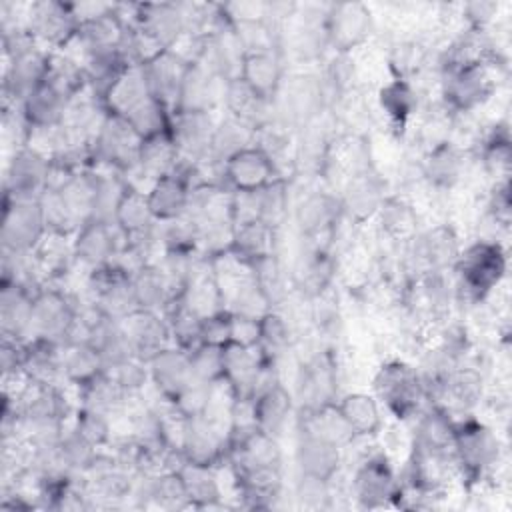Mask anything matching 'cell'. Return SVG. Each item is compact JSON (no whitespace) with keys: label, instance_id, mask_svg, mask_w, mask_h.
Returning a JSON list of instances; mask_svg holds the SVG:
<instances>
[{"label":"cell","instance_id":"6da1fadb","mask_svg":"<svg viewBox=\"0 0 512 512\" xmlns=\"http://www.w3.org/2000/svg\"><path fill=\"white\" fill-rule=\"evenodd\" d=\"M458 288L474 302L484 300L506 274V252L498 242L478 240L460 250L454 262Z\"/></svg>","mask_w":512,"mask_h":512},{"label":"cell","instance_id":"7a4b0ae2","mask_svg":"<svg viewBox=\"0 0 512 512\" xmlns=\"http://www.w3.org/2000/svg\"><path fill=\"white\" fill-rule=\"evenodd\" d=\"M130 24H134L156 48L176 50L178 42L194 32V4H136Z\"/></svg>","mask_w":512,"mask_h":512},{"label":"cell","instance_id":"3957f363","mask_svg":"<svg viewBox=\"0 0 512 512\" xmlns=\"http://www.w3.org/2000/svg\"><path fill=\"white\" fill-rule=\"evenodd\" d=\"M452 454L462 474L478 480L496 466L500 458V444L496 434L480 420H452Z\"/></svg>","mask_w":512,"mask_h":512},{"label":"cell","instance_id":"277c9868","mask_svg":"<svg viewBox=\"0 0 512 512\" xmlns=\"http://www.w3.org/2000/svg\"><path fill=\"white\" fill-rule=\"evenodd\" d=\"M376 400H380L396 418L406 420L420 414L422 400L426 398L420 370L414 366L392 360L386 362L374 376Z\"/></svg>","mask_w":512,"mask_h":512},{"label":"cell","instance_id":"5b68a950","mask_svg":"<svg viewBox=\"0 0 512 512\" xmlns=\"http://www.w3.org/2000/svg\"><path fill=\"white\" fill-rule=\"evenodd\" d=\"M494 92V80L486 60L450 66L442 70V100L446 110L466 114L484 104Z\"/></svg>","mask_w":512,"mask_h":512},{"label":"cell","instance_id":"8992f818","mask_svg":"<svg viewBox=\"0 0 512 512\" xmlns=\"http://www.w3.org/2000/svg\"><path fill=\"white\" fill-rule=\"evenodd\" d=\"M48 236L44 214L38 200L4 198L2 250L34 254Z\"/></svg>","mask_w":512,"mask_h":512},{"label":"cell","instance_id":"52a82bcc","mask_svg":"<svg viewBox=\"0 0 512 512\" xmlns=\"http://www.w3.org/2000/svg\"><path fill=\"white\" fill-rule=\"evenodd\" d=\"M140 138L130 124L112 112H106L94 138L90 140L92 162L106 164L118 174L130 172L138 164Z\"/></svg>","mask_w":512,"mask_h":512},{"label":"cell","instance_id":"ba28073f","mask_svg":"<svg viewBox=\"0 0 512 512\" xmlns=\"http://www.w3.org/2000/svg\"><path fill=\"white\" fill-rule=\"evenodd\" d=\"M76 300L60 288L44 286L32 300V338L66 344L80 316Z\"/></svg>","mask_w":512,"mask_h":512},{"label":"cell","instance_id":"9c48e42d","mask_svg":"<svg viewBox=\"0 0 512 512\" xmlns=\"http://www.w3.org/2000/svg\"><path fill=\"white\" fill-rule=\"evenodd\" d=\"M78 24L80 22L74 12V6L68 2L54 0L30 4L24 22L26 30L36 40V44L48 52L66 48L76 38Z\"/></svg>","mask_w":512,"mask_h":512},{"label":"cell","instance_id":"30bf717a","mask_svg":"<svg viewBox=\"0 0 512 512\" xmlns=\"http://www.w3.org/2000/svg\"><path fill=\"white\" fill-rule=\"evenodd\" d=\"M52 158L42 150L22 144L6 166L4 198L38 200L50 184Z\"/></svg>","mask_w":512,"mask_h":512},{"label":"cell","instance_id":"8fae6325","mask_svg":"<svg viewBox=\"0 0 512 512\" xmlns=\"http://www.w3.org/2000/svg\"><path fill=\"white\" fill-rule=\"evenodd\" d=\"M228 432L206 410L204 414L184 416L180 426V450L186 462L214 466L226 458Z\"/></svg>","mask_w":512,"mask_h":512},{"label":"cell","instance_id":"7c38bea8","mask_svg":"<svg viewBox=\"0 0 512 512\" xmlns=\"http://www.w3.org/2000/svg\"><path fill=\"white\" fill-rule=\"evenodd\" d=\"M222 186L230 192H256L278 178L276 160L258 144H252L232 158L222 168Z\"/></svg>","mask_w":512,"mask_h":512},{"label":"cell","instance_id":"4fadbf2b","mask_svg":"<svg viewBox=\"0 0 512 512\" xmlns=\"http://www.w3.org/2000/svg\"><path fill=\"white\" fill-rule=\"evenodd\" d=\"M352 492L364 508H382L398 500L400 482L384 454H372L362 460L352 478Z\"/></svg>","mask_w":512,"mask_h":512},{"label":"cell","instance_id":"5bb4252c","mask_svg":"<svg viewBox=\"0 0 512 512\" xmlns=\"http://www.w3.org/2000/svg\"><path fill=\"white\" fill-rule=\"evenodd\" d=\"M50 54L42 46L34 44L10 58H6L4 72V98L16 108L42 84L50 66Z\"/></svg>","mask_w":512,"mask_h":512},{"label":"cell","instance_id":"9a60e30c","mask_svg":"<svg viewBox=\"0 0 512 512\" xmlns=\"http://www.w3.org/2000/svg\"><path fill=\"white\" fill-rule=\"evenodd\" d=\"M126 236L114 222L88 218L72 236V250L78 262L92 268L112 262L126 246Z\"/></svg>","mask_w":512,"mask_h":512},{"label":"cell","instance_id":"2e32d148","mask_svg":"<svg viewBox=\"0 0 512 512\" xmlns=\"http://www.w3.org/2000/svg\"><path fill=\"white\" fill-rule=\"evenodd\" d=\"M216 122L210 110H176L170 120V136L182 160L204 162Z\"/></svg>","mask_w":512,"mask_h":512},{"label":"cell","instance_id":"e0dca14e","mask_svg":"<svg viewBox=\"0 0 512 512\" xmlns=\"http://www.w3.org/2000/svg\"><path fill=\"white\" fill-rule=\"evenodd\" d=\"M328 44L338 54H348L352 48L362 44L372 32V14L360 2H338L328 4L326 16Z\"/></svg>","mask_w":512,"mask_h":512},{"label":"cell","instance_id":"ac0fdd59","mask_svg":"<svg viewBox=\"0 0 512 512\" xmlns=\"http://www.w3.org/2000/svg\"><path fill=\"white\" fill-rule=\"evenodd\" d=\"M190 60L178 50H160L142 66L150 94L172 112L176 110L182 80Z\"/></svg>","mask_w":512,"mask_h":512},{"label":"cell","instance_id":"d6986e66","mask_svg":"<svg viewBox=\"0 0 512 512\" xmlns=\"http://www.w3.org/2000/svg\"><path fill=\"white\" fill-rule=\"evenodd\" d=\"M148 372L150 382L168 404H174L178 396L196 380L188 350L174 344L162 348L148 360Z\"/></svg>","mask_w":512,"mask_h":512},{"label":"cell","instance_id":"ffe728a7","mask_svg":"<svg viewBox=\"0 0 512 512\" xmlns=\"http://www.w3.org/2000/svg\"><path fill=\"white\" fill-rule=\"evenodd\" d=\"M340 458L342 454L338 442L324 434L300 428L296 442V466L302 476L330 482L338 472Z\"/></svg>","mask_w":512,"mask_h":512},{"label":"cell","instance_id":"44dd1931","mask_svg":"<svg viewBox=\"0 0 512 512\" xmlns=\"http://www.w3.org/2000/svg\"><path fill=\"white\" fill-rule=\"evenodd\" d=\"M32 294L16 282H2L0 294V324L2 338L28 342L32 340Z\"/></svg>","mask_w":512,"mask_h":512},{"label":"cell","instance_id":"7402d4cb","mask_svg":"<svg viewBox=\"0 0 512 512\" xmlns=\"http://www.w3.org/2000/svg\"><path fill=\"white\" fill-rule=\"evenodd\" d=\"M122 324L128 332L134 356L144 360L146 364L154 354L172 344L168 322L160 312L136 310L128 318H124Z\"/></svg>","mask_w":512,"mask_h":512},{"label":"cell","instance_id":"603a6c76","mask_svg":"<svg viewBox=\"0 0 512 512\" xmlns=\"http://www.w3.org/2000/svg\"><path fill=\"white\" fill-rule=\"evenodd\" d=\"M412 256L422 272L444 270L454 264L460 254L458 236L450 226H434L412 238Z\"/></svg>","mask_w":512,"mask_h":512},{"label":"cell","instance_id":"cb8c5ba5","mask_svg":"<svg viewBox=\"0 0 512 512\" xmlns=\"http://www.w3.org/2000/svg\"><path fill=\"white\" fill-rule=\"evenodd\" d=\"M238 78L258 98L274 100L284 82V68H282L280 52H274V50L246 52L242 58Z\"/></svg>","mask_w":512,"mask_h":512},{"label":"cell","instance_id":"d4e9b609","mask_svg":"<svg viewBox=\"0 0 512 512\" xmlns=\"http://www.w3.org/2000/svg\"><path fill=\"white\" fill-rule=\"evenodd\" d=\"M114 224L122 230L128 242H156V230L158 222L150 212L146 192L126 188L116 214Z\"/></svg>","mask_w":512,"mask_h":512},{"label":"cell","instance_id":"484cf974","mask_svg":"<svg viewBox=\"0 0 512 512\" xmlns=\"http://www.w3.org/2000/svg\"><path fill=\"white\" fill-rule=\"evenodd\" d=\"M250 412L256 428L280 438L292 416V396L278 380L250 400Z\"/></svg>","mask_w":512,"mask_h":512},{"label":"cell","instance_id":"4316f807","mask_svg":"<svg viewBox=\"0 0 512 512\" xmlns=\"http://www.w3.org/2000/svg\"><path fill=\"white\" fill-rule=\"evenodd\" d=\"M130 286L138 310L164 314V310L174 302L168 278L156 262H146L138 266L130 276Z\"/></svg>","mask_w":512,"mask_h":512},{"label":"cell","instance_id":"83f0119b","mask_svg":"<svg viewBox=\"0 0 512 512\" xmlns=\"http://www.w3.org/2000/svg\"><path fill=\"white\" fill-rule=\"evenodd\" d=\"M384 198L386 196L382 180L376 174L364 170L350 178L344 198L340 200V206L342 212H346L352 220L364 222L378 214Z\"/></svg>","mask_w":512,"mask_h":512},{"label":"cell","instance_id":"f1b7e54d","mask_svg":"<svg viewBox=\"0 0 512 512\" xmlns=\"http://www.w3.org/2000/svg\"><path fill=\"white\" fill-rule=\"evenodd\" d=\"M338 414L354 436L370 438L382 428V412L376 396L366 392H348L334 402Z\"/></svg>","mask_w":512,"mask_h":512},{"label":"cell","instance_id":"f546056e","mask_svg":"<svg viewBox=\"0 0 512 512\" xmlns=\"http://www.w3.org/2000/svg\"><path fill=\"white\" fill-rule=\"evenodd\" d=\"M256 144V128L240 118L228 116L222 122H216L212 142L208 148V156L204 162L222 168V164L238 154L240 150Z\"/></svg>","mask_w":512,"mask_h":512},{"label":"cell","instance_id":"4dcf8cb0","mask_svg":"<svg viewBox=\"0 0 512 512\" xmlns=\"http://www.w3.org/2000/svg\"><path fill=\"white\" fill-rule=\"evenodd\" d=\"M462 170H464L462 150L450 140H444L428 148L422 160V176L428 180L430 186L440 190L452 188L460 180Z\"/></svg>","mask_w":512,"mask_h":512},{"label":"cell","instance_id":"1f68e13d","mask_svg":"<svg viewBox=\"0 0 512 512\" xmlns=\"http://www.w3.org/2000/svg\"><path fill=\"white\" fill-rule=\"evenodd\" d=\"M342 212L340 200L326 192L308 194L296 208V224L308 238H316L328 232Z\"/></svg>","mask_w":512,"mask_h":512},{"label":"cell","instance_id":"d6a6232c","mask_svg":"<svg viewBox=\"0 0 512 512\" xmlns=\"http://www.w3.org/2000/svg\"><path fill=\"white\" fill-rule=\"evenodd\" d=\"M274 244H276V228L262 220H254V222L234 226L232 244L228 252L242 264H250L262 256L276 254Z\"/></svg>","mask_w":512,"mask_h":512},{"label":"cell","instance_id":"836d02e7","mask_svg":"<svg viewBox=\"0 0 512 512\" xmlns=\"http://www.w3.org/2000/svg\"><path fill=\"white\" fill-rule=\"evenodd\" d=\"M104 370L102 358L90 340H68L62 344V376L82 388Z\"/></svg>","mask_w":512,"mask_h":512},{"label":"cell","instance_id":"e575fe53","mask_svg":"<svg viewBox=\"0 0 512 512\" xmlns=\"http://www.w3.org/2000/svg\"><path fill=\"white\" fill-rule=\"evenodd\" d=\"M150 90L142 72V66H130L106 92L102 98V106L106 112L126 116L140 102L150 98Z\"/></svg>","mask_w":512,"mask_h":512},{"label":"cell","instance_id":"d590c367","mask_svg":"<svg viewBox=\"0 0 512 512\" xmlns=\"http://www.w3.org/2000/svg\"><path fill=\"white\" fill-rule=\"evenodd\" d=\"M190 506L212 508L222 502V488L218 484L214 466H200L184 462L180 468Z\"/></svg>","mask_w":512,"mask_h":512},{"label":"cell","instance_id":"8d00e7d4","mask_svg":"<svg viewBox=\"0 0 512 512\" xmlns=\"http://www.w3.org/2000/svg\"><path fill=\"white\" fill-rule=\"evenodd\" d=\"M378 100H380V108L384 110L388 120L400 130L406 128L408 120L412 118V114L418 108V94H416L412 82L402 80V78L390 80L380 90Z\"/></svg>","mask_w":512,"mask_h":512},{"label":"cell","instance_id":"74e56055","mask_svg":"<svg viewBox=\"0 0 512 512\" xmlns=\"http://www.w3.org/2000/svg\"><path fill=\"white\" fill-rule=\"evenodd\" d=\"M80 394H82L80 406L102 412L106 416H112L114 412H118L124 406V402L130 398L108 372H102L92 382L84 384L80 388Z\"/></svg>","mask_w":512,"mask_h":512},{"label":"cell","instance_id":"f35d334b","mask_svg":"<svg viewBox=\"0 0 512 512\" xmlns=\"http://www.w3.org/2000/svg\"><path fill=\"white\" fill-rule=\"evenodd\" d=\"M130 128L138 134L140 140L162 134L170 130V120H172V110L166 108L160 100L154 96L146 98L140 102L136 108H132L126 116H122Z\"/></svg>","mask_w":512,"mask_h":512},{"label":"cell","instance_id":"ab89813d","mask_svg":"<svg viewBox=\"0 0 512 512\" xmlns=\"http://www.w3.org/2000/svg\"><path fill=\"white\" fill-rule=\"evenodd\" d=\"M250 270L252 280L256 282V286L260 288V292L264 294V298L268 300L270 308L274 310V306L284 298L286 288H284V274H282V266L276 258V254H268L262 256L250 264H246Z\"/></svg>","mask_w":512,"mask_h":512},{"label":"cell","instance_id":"60d3db41","mask_svg":"<svg viewBox=\"0 0 512 512\" xmlns=\"http://www.w3.org/2000/svg\"><path fill=\"white\" fill-rule=\"evenodd\" d=\"M378 216L382 230L394 240L410 238L416 230V212L400 198H384Z\"/></svg>","mask_w":512,"mask_h":512},{"label":"cell","instance_id":"b9f144b4","mask_svg":"<svg viewBox=\"0 0 512 512\" xmlns=\"http://www.w3.org/2000/svg\"><path fill=\"white\" fill-rule=\"evenodd\" d=\"M290 344V328L282 314L268 310L258 318V346L272 358L284 352Z\"/></svg>","mask_w":512,"mask_h":512},{"label":"cell","instance_id":"7bdbcfd3","mask_svg":"<svg viewBox=\"0 0 512 512\" xmlns=\"http://www.w3.org/2000/svg\"><path fill=\"white\" fill-rule=\"evenodd\" d=\"M192 374L198 382L204 384H222L224 364H222V346L200 342L188 350Z\"/></svg>","mask_w":512,"mask_h":512},{"label":"cell","instance_id":"ee69618b","mask_svg":"<svg viewBox=\"0 0 512 512\" xmlns=\"http://www.w3.org/2000/svg\"><path fill=\"white\" fill-rule=\"evenodd\" d=\"M72 428L84 438L88 440L92 446H96L98 450L108 446L112 442V426H110V416L84 408L80 406L76 410L74 416V424Z\"/></svg>","mask_w":512,"mask_h":512},{"label":"cell","instance_id":"f6af8a7d","mask_svg":"<svg viewBox=\"0 0 512 512\" xmlns=\"http://www.w3.org/2000/svg\"><path fill=\"white\" fill-rule=\"evenodd\" d=\"M288 206V186L282 176L272 180L268 186L258 190V210H260V220L278 228L282 222L286 208Z\"/></svg>","mask_w":512,"mask_h":512},{"label":"cell","instance_id":"bcb514c9","mask_svg":"<svg viewBox=\"0 0 512 512\" xmlns=\"http://www.w3.org/2000/svg\"><path fill=\"white\" fill-rule=\"evenodd\" d=\"M108 374L118 382V386L128 396L140 392L146 386V382L150 380L148 364L144 360H140V358H130V360L122 362L120 366H116L114 370H110Z\"/></svg>","mask_w":512,"mask_h":512},{"label":"cell","instance_id":"7dc6e473","mask_svg":"<svg viewBox=\"0 0 512 512\" xmlns=\"http://www.w3.org/2000/svg\"><path fill=\"white\" fill-rule=\"evenodd\" d=\"M424 56L416 42H398L390 52V68L396 78L410 80V76L420 68Z\"/></svg>","mask_w":512,"mask_h":512},{"label":"cell","instance_id":"c3c4849f","mask_svg":"<svg viewBox=\"0 0 512 512\" xmlns=\"http://www.w3.org/2000/svg\"><path fill=\"white\" fill-rule=\"evenodd\" d=\"M232 340V312L228 308L202 318L200 342L226 346Z\"/></svg>","mask_w":512,"mask_h":512},{"label":"cell","instance_id":"681fc988","mask_svg":"<svg viewBox=\"0 0 512 512\" xmlns=\"http://www.w3.org/2000/svg\"><path fill=\"white\" fill-rule=\"evenodd\" d=\"M328 486H330V482H326V480H318V478L300 474V482L296 486V498L306 508H324V506H328V500H330Z\"/></svg>","mask_w":512,"mask_h":512},{"label":"cell","instance_id":"f907efd6","mask_svg":"<svg viewBox=\"0 0 512 512\" xmlns=\"http://www.w3.org/2000/svg\"><path fill=\"white\" fill-rule=\"evenodd\" d=\"M488 210L494 218V222L506 226L510 220V186H508V178H504L502 182H498L490 194V202H488Z\"/></svg>","mask_w":512,"mask_h":512},{"label":"cell","instance_id":"816d5d0a","mask_svg":"<svg viewBox=\"0 0 512 512\" xmlns=\"http://www.w3.org/2000/svg\"><path fill=\"white\" fill-rule=\"evenodd\" d=\"M498 4L494 2H470L464 6V16L470 22V30H480L484 32L486 24L492 20L496 14Z\"/></svg>","mask_w":512,"mask_h":512}]
</instances>
